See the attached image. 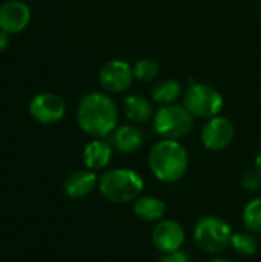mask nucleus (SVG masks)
<instances>
[{
    "label": "nucleus",
    "mask_w": 261,
    "mask_h": 262,
    "mask_svg": "<svg viewBox=\"0 0 261 262\" xmlns=\"http://www.w3.org/2000/svg\"><path fill=\"white\" fill-rule=\"evenodd\" d=\"M232 235L234 232L229 223L215 215L200 218L192 232L195 246L209 255H218L229 249Z\"/></svg>",
    "instance_id": "nucleus-4"
},
{
    "label": "nucleus",
    "mask_w": 261,
    "mask_h": 262,
    "mask_svg": "<svg viewBox=\"0 0 261 262\" xmlns=\"http://www.w3.org/2000/svg\"><path fill=\"white\" fill-rule=\"evenodd\" d=\"M149 167L158 181L177 183L188 172V150L178 140L162 138V141L155 143L149 152Z\"/></svg>",
    "instance_id": "nucleus-2"
},
{
    "label": "nucleus",
    "mask_w": 261,
    "mask_h": 262,
    "mask_svg": "<svg viewBox=\"0 0 261 262\" xmlns=\"http://www.w3.org/2000/svg\"><path fill=\"white\" fill-rule=\"evenodd\" d=\"M112 160V144L105 138H94L83 149V163L89 170H103Z\"/></svg>",
    "instance_id": "nucleus-12"
},
{
    "label": "nucleus",
    "mask_w": 261,
    "mask_h": 262,
    "mask_svg": "<svg viewBox=\"0 0 261 262\" xmlns=\"http://www.w3.org/2000/svg\"><path fill=\"white\" fill-rule=\"evenodd\" d=\"M234 137H235V127L232 121L222 115L206 120L200 132L202 144L212 152H220L229 147L231 143L234 141Z\"/></svg>",
    "instance_id": "nucleus-7"
},
{
    "label": "nucleus",
    "mask_w": 261,
    "mask_h": 262,
    "mask_svg": "<svg viewBox=\"0 0 261 262\" xmlns=\"http://www.w3.org/2000/svg\"><path fill=\"white\" fill-rule=\"evenodd\" d=\"M98 189L105 200L114 204L134 203L145 190V181L140 173L128 167L106 170L98 178Z\"/></svg>",
    "instance_id": "nucleus-3"
},
{
    "label": "nucleus",
    "mask_w": 261,
    "mask_h": 262,
    "mask_svg": "<svg viewBox=\"0 0 261 262\" xmlns=\"http://www.w3.org/2000/svg\"><path fill=\"white\" fill-rule=\"evenodd\" d=\"M66 112V106L62 97L52 92L37 94L29 103V114L32 118L42 124L58 123Z\"/></svg>",
    "instance_id": "nucleus-10"
},
{
    "label": "nucleus",
    "mask_w": 261,
    "mask_h": 262,
    "mask_svg": "<svg viewBox=\"0 0 261 262\" xmlns=\"http://www.w3.org/2000/svg\"><path fill=\"white\" fill-rule=\"evenodd\" d=\"M194 115L182 104L162 106L154 114V130L166 140H180L194 129Z\"/></svg>",
    "instance_id": "nucleus-5"
},
{
    "label": "nucleus",
    "mask_w": 261,
    "mask_h": 262,
    "mask_svg": "<svg viewBox=\"0 0 261 262\" xmlns=\"http://www.w3.org/2000/svg\"><path fill=\"white\" fill-rule=\"evenodd\" d=\"M254 169L257 170V173L261 177V150L258 152V155L255 157V161H254Z\"/></svg>",
    "instance_id": "nucleus-24"
},
{
    "label": "nucleus",
    "mask_w": 261,
    "mask_h": 262,
    "mask_svg": "<svg viewBox=\"0 0 261 262\" xmlns=\"http://www.w3.org/2000/svg\"><path fill=\"white\" fill-rule=\"evenodd\" d=\"M77 123L80 129L92 138H106L118 123L115 101L105 92H89L83 95L77 106Z\"/></svg>",
    "instance_id": "nucleus-1"
},
{
    "label": "nucleus",
    "mask_w": 261,
    "mask_h": 262,
    "mask_svg": "<svg viewBox=\"0 0 261 262\" xmlns=\"http://www.w3.org/2000/svg\"><path fill=\"white\" fill-rule=\"evenodd\" d=\"M211 262H234L232 259H229V258H215V259H212Z\"/></svg>",
    "instance_id": "nucleus-25"
},
{
    "label": "nucleus",
    "mask_w": 261,
    "mask_h": 262,
    "mask_svg": "<svg viewBox=\"0 0 261 262\" xmlns=\"http://www.w3.org/2000/svg\"><path fill=\"white\" fill-rule=\"evenodd\" d=\"M132 212L135 218L143 223H158L166 213V204L162 198L154 195L138 196L132 203Z\"/></svg>",
    "instance_id": "nucleus-15"
},
{
    "label": "nucleus",
    "mask_w": 261,
    "mask_h": 262,
    "mask_svg": "<svg viewBox=\"0 0 261 262\" xmlns=\"http://www.w3.org/2000/svg\"><path fill=\"white\" fill-rule=\"evenodd\" d=\"M231 247L243 256H254V255H257V252L260 249V241L255 236V233H252L249 230L237 232L232 235Z\"/></svg>",
    "instance_id": "nucleus-18"
},
{
    "label": "nucleus",
    "mask_w": 261,
    "mask_h": 262,
    "mask_svg": "<svg viewBox=\"0 0 261 262\" xmlns=\"http://www.w3.org/2000/svg\"><path fill=\"white\" fill-rule=\"evenodd\" d=\"M145 143V135L142 129L134 124H125L112 132V147L120 154H134Z\"/></svg>",
    "instance_id": "nucleus-14"
},
{
    "label": "nucleus",
    "mask_w": 261,
    "mask_h": 262,
    "mask_svg": "<svg viewBox=\"0 0 261 262\" xmlns=\"http://www.w3.org/2000/svg\"><path fill=\"white\" fill-rule=\"evenodd\" d=\"M31 20V9L25 2L8 0L0 5V31L17 34L23 31Z\"/></svg>",
    "instance_id": "nucleus-11"
},
{
    "label": "nucleus",
    "mask_w": 261,
    "mask_h": 262,
    "mask_svg": "<svg viewBox=\"0 0 261 262\" xmlns=\"http://www.w3.org/2000/svg\"><path fill=\"white\" fill-rule=\"evenodd\" d=\"M98 186V177L94 170H75L65 178L63 190L69 198H83Z\"/></svg>",
    "instance_id": "nucleus-13"
},
{
    "label": "nucleus",
    "mask_w": 261,
    "mask_h": 262,
    "mask_svg": "<svg viewBox=\"0 0 261 262\" xmlns=\"http://www.w3.org/2000/svg\"><path fill=\"white\" fill-rule=\"evenodd\" d=\"M9 45V34H6L5 31H0V52L5 51Z\"/></svg>",
    "instance_id": "nucleus-23"
},
{
    "label": "nucleus",
    "mask_w": 261,
    "mask_h": 262,
    "mask_svg": "<svg viewBox=\"0 0 261 262\" xmlns=\"http://www.w3.org/2000/svg\"><path fill=\"white\" fill-rule=\"evenodd\" d=\"M240 184H242V189L243 190H246V192H255L261 186V177L257 173L255 169L254 170H249V172H245L242 175Z\"/></svg>",
    "instance_id": "nucleus-21"
},
{
    "label": "nucleus",
    "mask_w": 261,
    "mask_h": 262,
    "mask_svg": "<svg viewBox=\"0 0 261 262\" xmlns=\"http://www.w3.org/2000/svg\"><path fill=\"white\" fill-rule=\"evenodd\" d=\"M180 95H182V84L177 80H171V78L158 81L151 91L152 100L162 106L174 104Z\"/></svg>",
    "instance_id": "nucleus-17"
},
{
    "label": "nucleus",
    "mask_w": 261,
    "mask_h": 262,
    "mask_svg": "<svg viewBox=\"0 0 261 262\" xmlns=\"http://www.w3.org/2000/svg\"><path fill=\"white\" fill-rule=\"evenodd\" d=\"M243 226L246 230L252 233H261V198L251 200L245 207L242 213Z\"/></svg>",
    "instance_id": "nucleus-19"
},
{
    "label": "nucleus",
    "mask_w": 261,
    "mask_h": 262,
    "mask_svg": "<svg viewBox=\"0 0 261 262\" xmlns=\"http://www.w3.org/2000/svg\"><path fill=\"white\" fill-rule=\"evenodd\" d=\"M157 262H192V258L185 250H177L172 253H163V256Z\"/></svg>",
    "instance_id": "nucleus-22"
},
{
    "label": "nucleus",
    "mask_w": 261,
    "mask_h": 262,
    "mask_svg": "<svg viewBox=\"0 0 261 262\" xmlns=\"http://www.w3.org/2000/svg\"><path fill=\"white\" fill-rule=\"evenodd\" d=\"M151 238L154 247L163 255V253H172L182 250L185 246L186 233L178 221L162 220L154 226Z\"/></svg>",
    "instance_id": "nucleus-9"
},
{
    "label": "nucleus",
    "mask_w": 261,
    "mask_h": 262,
    "mask_svg": "<svg viewBox=\"0 0 261 262\" xmlns=\"http://www.w3.org/2000/svg\"><path fill=\"white\" fill-rule=\"evenodd\" d=\"M134 77L140 81H152L158 77L160 66L154 58H142L134 66Z\"/></svg>",
    "instance_id": "nucleus-20"
},
{
    "label": "nucleus",
    "mask_w": 261,
    "mask_h": 262,
    "mask_svg": "<svg viewBox=\"0 0 261 262\" xmlns=\"http://www.w3.org/2000/svg\"><path fill=\"white\" fill-rule=\"evenodd\" d=\"M183 106L195 118H212L220 115L225 106L223 95L205 83H192L183 94Z\"/></svg>",
    "instance_id": "nucleus-6"
},
{
    "label": "nucleus",
    "mask_w": 261,
    "mask_h": 262,
    "mask_svg": "<svg viewBox=\"0 0 261 262\" xmlns=\"http://www.w3.org/2000/svg\"><path fill=\"white\" fill-rule=\"evenodd\" d=\"M134 69L125 60H109L98 72V80L102 88L109 94H122L128 91L134 81Z\"/></svg>",
    "instance_id": "nucleus-8"
},
{
    "label": "nucleus",
    "mask_w": 261,
    "mask_h": 262,
    "mask_svg": "<svg viewBox=\"0 0 261 262\" xmlns=\"http://www.w3.org/2000/svg\"><path fill=\"white\" fill-rule=\"evenodd\" d=\"M125 115L129 121L135 124L148 123L151 118H154V111L151 101L143 95H128L123 101Z\"/></svg>",
    "instance_id": "nucleus-16"
}]
</instances>
